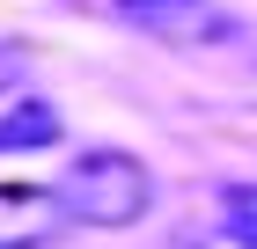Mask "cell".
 <instances>
[{
  "instance_id": "cell-1",
  "label": "cell",
  "mask_w": 257,
  "mask_h": 249,
  "mask_svg": "<svg viewBox=\"0 0 257 249\" xmlns=\"http://www.w3.org/2000/svg\"><path fill=\"white\" fill-rule=\"evenodd\" d=\"M59 212L66 220H88V227H133L140 212L155 205V176H147V161L125 147H88L74 154V169L59 176Z\"/></svg>"
},
{
  "instance_id": "cell-2",
  "label": "cell",
  "mask_w": 257,
  "mask_h": 249,
  "mask_svg": "<svg viewBox=\"0 0 257 249\" xmlns=\"http://www.w3.org/2000/svg\"><path fill=\"white\" fill-rule=\"evenodd\" d=\"M110 15L155 44H228L235 37V15L213 0H110Z\"/></svg>"
},
{
  "instance_id": "cell-3",
  "label": "cell",
  "mask_w": 257,
  "mask_h": 249,
  "mask_svg": "<svg viewBox=\"0 0 257 249\" xmlns=\"http://www.w3.org/2000/svg\"><path fill=\"white\" fill-rule=\"evenodd\" d=\"M59 227L66 212L44 183H0V249H52Z\"/></svg>"
},
{
  "instance_id": "cell-4",
  "label": "cell",
  "mask_w": 257,
  "mask_h": 249,
  "mask_svg": "<svg viewBox=\"0 0 257 249\" xmlns=\"http://www.w3.org/2000/svg\"><path fill=\"white\" fill-rule=\"evenodd\" d=\"M59 139V110L44 96H15V110L0 117V154L8 147H52Z\"/></svg>"
},
{
  "instance_id": "cell-5",
  "label": "cell",
  "mask_w": 257,
  "mask_h": 249,
  "mask_svg": "<svg viewBox=\"0 0 257 249\" xmlns=\"http://www.w3.org/2000/svg\"><path fill=\"white\" fill-rule=\"evenodd\" d=\"M220 227L235 234L242 249H257V183H228L220 191Z\"/></svg>"
},
{
  "instance_id": "cell-6",
  "label": "cell",
  "mask_w": 257,
  "mask_h": 249,
  "mask_svg": "<svg viewBox=\"0 0 257 249\" xmlns=\"http://www.w3.org/2000/svg\"><path fill=\"white\" fill-rule=\"evenodd\" d=\"M22 81H30V52H22L15 37H0V96H15Z\"/></svg>"
}]
</instances>
